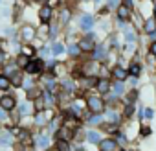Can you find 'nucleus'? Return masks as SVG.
I'll use <instances>...</instances> for the list:
<instances>
[{"mask_svg":"<svg viewBox=\"0 0 156 151\" xmlns=\"http://www.w3.org/2000/svg\"><path fill=\"white\" fill-rule=\"evenodd\" d=\"M87 107L90 112H101L105 109V103L99 96H90V98H87Z\"/></svg>","mask_w":156,"mask_h":151,"instance_id":"nucleus-1","label":"nucleus"},{"mask_svg":"<svg viewBox=\"0 0 156 151\" xmlns=\"http://www.w3.org/2000/svg\"><path fill=\"white\" fill-rule=\"evenodd\" d=\"M107 55H108L107 46H103V44L94 46V50H92V59H94V61H105V59H107Z\"/></svg>","mask_w":156,"mask_h":151,"instance_id":"nucleus-2","label":"nucleus"},{"mask_svg":"<svg viewBox=\"0 0 156 151\" xmlns=\"http://www.w3.org/2000/svg\"><path fill=\"white\" fill-rule=\"evenodd\" d=\"M116 147H118V140L114 138L99 140V151H116Z\"/></svg>","mask_w":156,"mask_h":151,"instance_id":"nucleus-3","label":"nucleus"},{"mask_svg":"<svg viewBox=\"0 0 156 151\" xmlns=\"http://www.w3.org/2000/svg\"><path fill=\"white\" fill-rule=\"evenodd\" d=\"M116 15H118V19H119V20H129V19H130V15H132V11H130V8H129V6L119 4V6L116 8Z\"/></svg>","mask_w":156,"mask_h":151,"instance_id":"nucleus-4","label":"nucleus"},{"mask_svg":"<svg viewBox=\"0 0 156 151\" xmlns=\"http://www.w3.org/2000/svg\"><path fill=\"white\" fill-rule=\"evenodd\" d=\"M24 70H26L28 74L35 76V74H39V72L42 70V63H41V61H28V64L24 66Z\"/></svg>","mask_w":156,"mask_h":151,"instance_id":"nucleus-5","label":"nucleus"},{"mask_svg":"<svg viewBox=\"0 0 156 151\" xmlns=\"http://www.w3.org/2000/svg\"><path fill=\"white\" fill-rule=\"evenodd\" d=\"M79 26H81V30H85V31H90V30L94 28V17H92V15H83V17H81V22H79Z\"/></svg>","mask_w":156,"mask_h":151,"instance_id":"nucleus-6","label":"nucleus"},{"mask_svg":"<svg viewBox=\"0 0 156 151\" xmlns=\"http://www.w3.org/2000/svg\"><path fill=\"white\" fill-rule=\"evenodd\" d=\"M96 89H98V92H99V94H107V92L110 90V81H108L107 78H101V79H98Z\"/></svg>","mask_w":156,"mask_h":151,"instance_id":"nucleus-7","label":"nucleus"},{"mask_svg":"<svg viewBox=\"0 0 156 151\" xmlns=\"http://www.w3.org/2000/svg\"><path fill=\"white\" fill-rule=\"evenodd\" d=\"M112 76H114L118 81H125V79L129 78V72H127L125 68H121V66H114V68H112Z\"/></svg>","mask_w":156,"mask_h":151,"instance_id":"nucleus-8","label":"nucleus"},{"mask_svg":"<svg viewBox=\"0 0 156 151\" xmlns=\"http://www.w3.org/2000/svg\"><path fill=\"white\" fill-rule=\"evenodd\" d=\"M15 98H11V96H4V98H0V107L2 109H6V111H11V109H15Z\"/></svg>","mask_w":156,"mask_h":151,"instance_id":"nucleus-9","label":"nucleus"},{"mask_svg":"<svg viewBox=\"0 0 156 151\" xmlns=\"http://www.w3.org/2000/svg\"><path fill=\"white\" fill-rule=\"evenodd\" d=\"M154 30H156V17H149V19H145V22H143V31L151 35Z\"/></svg>","mask_w":156,"mask_h":151,"instance_id":"nucleus-10","label":"nucleus"},{"mask_svg":"<svg viewBox=\"0 0 156 151\" xmlns=\"http://www.w3.org/2000/svg\"><path fill=\"white\" fill-rule=\"evenodd\" d=\"M92 41H94V39H88V37H85V39H81L79 42H77V44H79V48H81L83 52H92V50H94V46H96Z\"/></svg>","mask_w":156,"mask_h":151,"instance_id":"nucleus-11","label":"nucleus"},{"mask_svg":"<svg viewBox=\"0 0 156 151\" xmlns=\"http://www.w3.org/2000/svg\"><path fill=\"white\" fill-rule=\"evenodd\" d=\"M68 53H70V57H73V59H77V57H81V53H83V50L79 48V44H77V42H72V44L68 46Z\"/></svg>","mask_w":156,"mask_h":151,"instance_id":"nucleus-12","label":"nucleus"},{"mask_svg":"<svg viewBox=\"0 0 156 151\" xmlns=\"http://www.w3.org/2000/svg\"><path fill=\"white\" fill-rule=\"evenodd\" d=\"M39 17H41L42 22H48V20L51 19V8H50V6H42V8L39 9Z\"/></svg>","mask_w":156,"mask_h":151,"instance_id":"nucleus-13","label":"nucleus"},{"mask_svg":"<svg viewBox=\"0 0 156 151\" xmlns=\"http://www.w3.org/2000/svg\"><path fill=\"white\" fill-rule=\"evenodd\" d=\"M70 136H73V133L66 127V125H62L59 131H57V138H62V140H70Z\"/></svg>","mask_w":156,"mask_h":151,"instance_id":"nucleus-14","label":"nucleus"},{"mask_svg":"<svg viewBox=\"0 0 156 151\" xmlns=\"http://www.w3.org/2000/svg\"><path fill=\"white\" fill-rule=\"evenodd\" d=\"M87 140H88L90 144H99L101 134H99L98 131H88V133H87Z\"/></svg>","mask_w":156,"mask_h":151,"instance_id":"nucleus-15","label":"nucleus"},{"mask_svg":"<svg viewBox=\"0 0 156 151\" xmlns=\"http://www.w3.org/2000/svg\"><path fill=\"white\" fill-rule=\"evenodd\" d=\"M55 147H57L59 151H72V147H70V142H68V140H62V138H57V144H55Z\"/></svg>","mask_w":156,"mask_h":151,"instance_id":"nucleus-16","label":"nucleus"},{"mask_svg":"<svg viewBox=\"0 0 156 151\" xmlns=\"http://www.w3.org/2000/svg\"><path fill=\"white\" fill-rule=\"evenodd\" d=\"M96 83H98V78H94V76H85L83 78L85 89H92V87H96Z\"/></svg>","mask_w":156,"mask_h":151,"instance_id":"nucleus-17","label":"nucleus"},{"mask_svg":"<svg viewBox=\"0 0 156 151\" xmlns=\"http://www.w3.org/2000/svg\"><path fill=\"white\" fill-rule=\"evenodd\" d=\"M9 81H11L15 87H20V85H22V72H17V70H15V72L11 74V79H9Z\"/></svg>","mask_w":156,"mask_h":151,"instance_id":"nucleus-18","label":"nucleus"},{"mask_svg":"<svg viewBox=\"0 0 156 151\" xmlns=\"http://www.w3.org/2000/svg\"><path fill=\"white\" fill-rule=\"evenodd\" d=\"M22 37H24L26 41H31V39L35 37V30H33L31 26H26V28L22 30Z\"/></svg>","mask_w":156,"mask_h":151,"instance_id":"nucleus-19","label":"nucleus"},{"mask_svg":"<svg viewBox=\"0 0 156 151\" xmlns=\"http://www.w3.org/2000/svg\"><path fill=\"white\" fill-rule=\"evenodd\" d=\"M112 87V90H114V94L116 96H119V94H123L125 92V85H123V81H116L114 85H110Z\"/></svg>","mask_w":156,"mask_h":151,"instance_id":"nucleus-20","label":"nucleus"},{"mask_svg":"<svg viewBox=\"0 0 156 151\" xmlns=\"http://www.w3.org/2000/svg\"><path fill=\"white\" fill-rule=\"evenodd\" d=\"M87 122H88L90 125H98V123H101V116H99V112H92V116H87Z\"/></svg>","mask_w":156,"mask_h":151,"instance_id":"nucleus-21","label":"nucleus"},{"mask_svg":"<svg viewBox=\"0 0 156 151\" xmlns=\"http://www.w3.org/2000/svg\"><path fill=\"white\" fill-rule=\"evenodd\" d=\"M9 87H11L9 78H8V76H0V90H6V89H9Z\"/></svg>","mask_w":156,"mask_h":151,"instance_id":"nucleus-22","label":"nucleus"},{"mask_svg":"<svg viewBox=\"0 0 156 151\" xmlns=\"http://www.w3.org/2000/svg\"><path fill=\"white\" fill-rule=\"evenodd\" d=\"M125 39L127 42H136V33L132 28H125Z\"/></svg>","mask_w":156,"mask_h":151,"instance_id":"nucleus-23","label":"nucleus"},{"mask_svg":"<svg viewBox=\"0 0 156 151\" xmlns=\"http://www.w3.org/2000/svg\"><path fill=\"white\" fill-rule=\"evenodd\" d=\"M129 72H130V76L138 78V76H140V72H141V64H138V63H132V64H130V68H129Z\"/></svg>","mask_w":156,"mask_h":151,"instance_id":"nucleus-24","label":"nucleus"},{"mask_svg":"<svg viewBox=\"0 0 156 151\" xmlns=\"http://www.w3.org/2000/svg\"><path fill=\"white\" fill-rule=\"evenodd\" d=\"M107 118H108V122H110V123H119V120H121V118H119V114H118V112H114V111H108V112H107Z\"/></svg>","mask_w":156,"mask_h":151,"instance_id":"nucleus-25","label":"nucleus"},{"mask_svg":"<svg viewBox=\"0 0 156 151\" xmlns=\"http://www.w3.org/2000/svg\"><path fill=\"white\" fill-rule=\"evenodd\" d=\"M48 144H50V140H48V136H37V145L41 147V149H46L48 147Z\"/></svg>","mask_w":156,"mask_h":151,"instance_id":"nucleus-26","label":"nucleus"},{"mask_svg":"<svg viewBox=\"0 0 156 151\" xmlns=\"http://www.w3.org/2000/svg\"><path fill=\"white\" fill-rule=\"evenodd\" d=\"M61 85H62V89H64L66 92H73V89H75V85H73V81H72V79H64Z\"/></svg>","mask_w":156,"mask_h":151,"instance_id":"nucleus-27","label":"nucleus"},{"mask_svg":"<svg viewBox=\"0 0 156 151\" xmlns=\"http://www.w3.org/2000/svg\"><path fill=\"white\" fill-rule=\"evenodd\" d=\"M101 127H103L105 133H108V134H118V129H116L114 123H105V125H101Z\"/></svg>","mask_w":156,"mask_h":151,"instance_id":"nucleus-28","label":"nucleus"},{"mask_svg":"<svg viewBox=\"0 0 156 151\" xmlns=\"http://www.w3.org/2000/svg\"><path fill=\"white\" fill-rule=\"evenodd\" d=\"M51 52H53L55 55H59V53H62V52H64V46H62L61 42H55V44L51 46Z\"/></svg>","mask_w":156,"mask_h":151,"instance_id":"nucleus-29","label":"nucleus"},{"mask_svg":"<svg viewBox=\"0 0 156 151\" xmlns=\"http://www.w3.org/2000/svg\"><path fill=\"white\" fill-rule=\"evenodd\" d=\"M17 64L24 68V66L28 64V55H26V53H22V55H19V59H17Z\"/></svg>","mask_w":156,"mask_h":151,"instance_id":"nucleus-30","label":"nucleus"},{"mask_svg":"<svg viewBox=\"0 0 156 151\" xmlns=\"http://www.w3.org/2000/svg\"><path fill=\"white\" fill-rule=\"evenodd\" d=\"M46 90H48V92H55V90H57V85H55L53 79H48V83H46Z\"/></svg>","mask_w":156,"mask_h":151,"instance_id":"nucleus-31","label":"nucleus"},{"mask_svg":"<svg viewBox=\"0 0 156 151\" xmlns=\"http://www.w3.org/2000/svg\"><path fill=\"white\" fill-rule=\"evenodd\" d=\"M39 94H41L39 89H33V87L28 89V98H39Z\"/></svg>","mask_w":156,"mask_h":151,"instance_id":"nucleus-32","label":"nucleus"},{"mask_svg":"<svg viewBox=\"0 0 156 151\" xmlns=\"http://www.w3.org/2000/svg\"><path fill=\"white\" fill-rule=\"evenodd\" d=\"M44 105H46V103H44L42 98H35V109H37V111H44Z\"/></svg>","mask_w":156,"mask_h":151,"instance_id":"nucleus-33","label":"nucleus"},{"mask_svg":"<svg viewBox=\"0 0 156 151\" xmlns=\"http://www.w3.org/2000/svg\"><path fill=\"white\" fill-rule=\"evenodd\" d=\"M132 112H134V103H127V109H125V114H123V116L130 118V116H132Z\"/></svg>","mask_w":156,"mask_h":151,"instance_id":"nucleus-34","label":"nucleus"},{"mask_svg":"<svg viewBox=\"0 0 156 151\" xmlns=\"http://www.w3.org/2000/svg\"><path fill=\"white\" fill-rule=\"evenodd\" d=\"M136 100H138V92H136V90H132V92L129 94V100H127L125 103H136Z\"/></svg>","mask_w":156,"mask_h":151,"instance_id":"nucleus-35","label":"nucleus"},{"mask_svg":"<svg viewBox=\"0 0 156 151\" xmlns=\"http://www.w3.org/2000/svg\"><path fill=\"white\" fill-rule=\"evenodd\" d=\"M141 114H143L145 120H151V118H152V109H149V107H147V109H141Z\"/></svg>","mask_w":156,"mask_h":151,"instance_id":"nucleus-36","label":"nucleus"},{"mask_svg":"<svg viewBox=\"0 0 156 151\" xmlns=\"http://www.w3.org/2000/svg\"><path fill=\"white\" fill-rule=\"evenodd\" d=\"M19 111H20V116H26V114L30 112V105H28V103H22Z\"/></svg>","mask_w":156,"mask_h":151,"instance_id":"nucleus-37","label":"nucleus"},{"mask_svg":"<svg viewBox=\"0 0 156 151\" xmlns=\"http://www.w3.org/2000/svg\"><path fill=\"white\" fill-rule=\"evenodd\" d=\"M9 142H11V134H9V133L0 136V144H9Z\"/></svg>","mask_w":156,"mask_h":151,"instance_id":"nucleus-38","label":"nucleus"},{"mask_svg":"<svg viewBox=\"0 0 156 151\" xmlns=\"http://www.w3.org/2000/svg\"><path fill=\"white\" fill-rule=\"evenodd\" d=\"M68 19H70V11H68V9H62V13H61V20L66 22Z\"/></svg>","mask_w":156,"mask_h":151,"instance_id":"nucleus-39","label":"nucleus"},{"mask_svg":"<svg viewBox=\"0 0 156 151\" xmlns=\"http://www.w3.org/2000/svg\"><path fill=\"white\" fill-rule=\"evenodd\" d=\"M8 118V114H6V109H2V107H0V122H4Z\"/></svg>","mask_w":156,"mask_h":151,"instance_id":"nucleus-40","label":"nucleus"},{"mask_svg":"<svg viewBox=\"0 0 156 151\" xmlns=\"http://www.w3.org/2000/svg\"><path fill=\"white\" fill-rule=\"evenodd\" d=\"M141 134L143 136H149L151 134V127H141Z\"/></svg>","mask_w":156,"mask_h":151,"instance_id":"nucleus-41","label":"nucleus"},{"mask_svg":"<svg viewBox=\"0 0 156 151\" xmlns=\"http://www.w3.org/2000/svg\"><path fill=\"white\" fill-rule=\"evenodd\" d=\"M151 53H152V55L156 57V41H154V42L151 44Z\"/></svg>","mask_w":156,"mask_h":151,"instance_id":"nucleus-42","label":"nucleus"},{"mask_svg":"<svg viewBox=\"0 0 156 151\" xmlns=\"http://www.w3.org/2000/svg\"><path fill=\"white\" fill-rule=\"evenodd\" d=\"M24 53H26V55H33V50H31L30 46H26V48H24Z\"/></svg>","mask_w":156,"mask_h":151,"instance_id":"nucleus-43","label":"nucleus"},{"mask_svg":"<svg viewBox=\"0 0 156 151\" xmlns=\"http://www.w3.org/2000/svg\"><path fill=\"white\" fill-rule=\"evenodd\" d=\"M118 6V0H108V8H116Z\"/></svg>","mask_w":156,"mask_h":151,"instance_id":"nucleus-44","label":"nucleus"},{"mask_svg":"<svg viewBox=\"0 0 156 151\" xmlns=\"http://www.w3.org/2000/svg\"><path fill=\"white\" fill-rule=\"evenodd\" d=\"M2 63H6V53L0 52V64H2Z\"/></svg>","mask_w":156,"mask_h":151,"instance_id":"nucleus-45","label":"nucleus"},{"mask_svg":"<svg viewBox=\"0 0 156 151\" xmlns=\"http://www.w3.org/2000/svg\"><path fill=\"white\" fill-rule=\"evenodd\" d=\"M123 4H125V6H129V8H132V4H134V2H132V0H123Z\"/></svg>","mask_w":156,"mask_h":151,"instance_id":"nucleus-46","label":"nucleus"},{"mask_svg":"<svg viewBox=\"0 0 156 151\" xmlns=\"http://www.w3.org/2000/svg\"><path fill=\"white\" fill-rule=\"evenodd\" d=\"M136 83H138V81H136L134 76H132V78H130V85H132V87H136Z\"/></svg>","mask_w":156,"mask_h":151,"instance_id":"nucleus-47","label":"nucleus"},{"mask_svg":"<svg viewBox=\"0 0 156 151\" xmlns=\"http://www.w3.org/2000/svg\"><path fill=\"white\" fill-rule=\"evenodd\" d=\"M118 140L119 142H125V134H118Z\"/></svg>","mask_w":156,"mask_h":151,"instance_id":"nucleus-48","label":"nucleus"},{"mask_svg":"<svg viewBox=\"0 0 156 151\" xmlns=\"http://www.w3.org/2000/svg\"><path fill=\"white\" fill-rule=\"evenodd\" d=\"M151 37H152V39H154V41H156V30H154V31H152V33H151Z\"/></svg>","mask_w":156,"mask_h":151,"instance_id":"nucleus-49","label":"nucleus"},{"mask_svg":"<svg viewBox=\"0 0 156 151\" xmlns=\"http://www.w3.org/2000/svg\"><path fill=\"white\" fill-rule=\"evenodd\" d=\"M154 17H156V2H154Z\"/></svg>","mask_w":156,"mask_h":151,"instance_id":"nucleus-50","label":"nucleus"},{"mask_svg":"<svg viewBox=\"0 0 156 151\" xmlns=\"http://www.w3.org/2000/svg\"><path fill=\"white\" fill-rule=\"evenodd\" d=\"M94 2H96V4H99V2H101V0H94Z\"/></svg>","mask_w":156,"mask_h":151,"instance_id":"nucleus-51","label":"nucleus"},{"mask_svg":"<svg viewBox=\"0 0 156 151\" xmlns=\"http://www.w3.org/2000/svg\"><path fill=\"white\" fill-rule=\"evenodd\" d=\"M39 2H48V0H39Z\"/></svg>","mask_w":156,"mask_h":151,"instance_id":"nucleus-52","label":"nucleus"},{"mask_svg":"<svg viewBox=\"0 0 156 151\" xmlns=\"http://www.w3.org/2000/svg\"><path fill=\"white\" fill-rule=\"evenodd\" d=\"M51 151H59V149H57V147H55V149H51Z\"/></svg>","mask_w":156,"mask_h":151,"instance_id":"nucleus-53","label":"nucleus"}]
</instances>
